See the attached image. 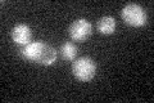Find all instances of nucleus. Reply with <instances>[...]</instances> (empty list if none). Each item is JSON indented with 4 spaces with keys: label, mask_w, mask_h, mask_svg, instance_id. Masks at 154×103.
<instances>
[{
    "label": "nucleus",
    "mask_w": 154,
    "mask_h": 103,
    "mask_svg": "<svg viewBox=\"0 0 154 103\" xmlns=\"http://www.w3.org/2000/svg\"><path fill=\"white\" fill-rule=\"evenodd\" d=\"M117 27V22H116L114 17L112 16H104L102 18H99L98 21V31L102 35H112L116 31Z\"/></svg>",
    "instance_id": "6"
},
{
    "label": "nucleus",
    "mask_w": 154,
    "mask_h": 103,
    "mask_svg": "<svg viewBox=\"0 0 154 103\" xmlns=\"http://www.w3.org/2000/svg\"><path fill=\"white\" fill-rule=\"evenodd\" d=\"M93 34V24L86 18H79L71 23L68 28V35L73 41L82 43L91 36Z\"/></svg>",
    "instance_id": "4"
},
{
    "label": "nucleus",
    "mask_w": 154,
    "mask_h": 103,
    "mask_svg": "<svg viewBox=\"0 0 154 103\" xmlns=\"http://www.w3.org/2000/svg\"><path fill=\"white\" fill-rule=\"evenodd\" d=\"M21 56L26 61H30L41 66H51L57 61V50L50 44L42 40L31 41L21 49Z\"/></svg>",
    "instance_id": "1"
},
{
    "label": "nucleus",
    "mask_w": 154,
    "mask_h": 103,
    "mask_svg": "<svg viewBox=\"0 0 154 103\" xmlns=\"http://www.w3.org/2000/svg\"><path fill=\"white\" fill-rule=\"evenodd\" d=\"M123 22L131 27H143L148 23V14L141 5L136 3H130L121 11Z\"/></svg>",
    "instance_id": "2"
},
{
    "label": "nucleus",
    "mask_w": 154,
    "mask_h": 103,
    "mask_svg": "<svg viewBox=\"0 0 154 103\" xmlns=\"http://www.w3.org/2000/svg\"><path fill=\"white\" fill-rule=\"evenodd\" d=\"M72 73L79 81L89 82L96 73V63L90 57H80L72 63Z\"/></svg>",
    "instance_id": "3"
},
{
    "label": "nucleus",
    "mask_w": 154,
    "mask_h": 103,
    "mask_svg": "<svg viewBox=\"0 0 154 103\" xmlns=\"http://www.w3.org/2000/svg\"><path fill=\"white\" fill-rule=\"evenodd\" d=\"M60 56L64 61H75L79 53V49L73 43H64L59 49Z\"/></svg>",
    "instance_id": "7"
},
{
    "label": "nucleus",
    "mask_w": 154,
    "mask_h": 103,
    "mask_svg": "<svg viewBox=\"0 0 154 103\" xmlns=\"http://www.w3.org/2000/svg\"><path fill=\"white\" fill-rule=\"evenodd\" d=\"M11 36H12V40L16 44L25 47V45H27V44H30L31 40H32L31 27L26 23H18L12 28Z\"/></svg>",
    "instance_id": "5"
}]
</instances>
